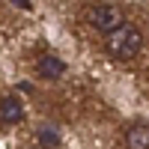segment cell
<instances>
[{
    "mask_svg": "<svg viewBox=\"0 0 149 149\" xmlns=\"http://www.w3.org/2000/svg\"><path fill=\"white\" fill-rule=\"evenodd\" d=\"M104 48H107V54L113 60H122V63H125V60H134L140 54V48H143V33L137 27H131V24H122L119 30L107 33Z\"/></svg>",
    "mask_w": 149,
    "mask_h": 149,
    "instance_id": "cell-1",
    "label": "cell"
},
{
    "mask_svg": "<svg viewBox=\"0 0 149 149\" xmlns=\"http://www.w3.org/2000/svg\"><path fill=\"white\" fill-rule=\"evenodd\" d=\"M86 21H90L93 30L107 36V33H113V30H119L122 24H125V12H122L119 3H95L86 12Z\"/></svg>",
    "mask_w": 149,
    "mask_h": 149,
    "instance_id": "cell-2",
    "label": "cell"
},
{
    "mask_svg": "<svg viewBox=\"0 0 149 149\" xmlns=\"http://www.w3.org/2000/svg\"><path fill=\"white\" fill-rule=\"evenodd\" d=\"M36 72H39V78H45V81H57V78L66 74V63L60 57L48 54V57H42L39 63H36Z\"/></svg>",
    "mask_w": 149,
    "mask_h": 149,
    "instance_id": "cell-3",
    "label": "cell"
},
{
    "mask_svg": "<svg viewBox=\"0 0 149 149\" xmlns=\"http://www.w3.org/2000/svg\"><path fill=\"white\" fill-rule=\"evenodd\" d=\"M24 119V104L18 102L15 95H6L0 98V122H6V125H15V122Z\"/></svg>",
    "mask_w": 149,
    "mask_h": 149,
    "instance_id": "cell-4",
    "label": "cell"
},
{
    "mask_svg": "<svg viewBox=\"0 0 149 149\" xmlns=\"http://www.w3.org/2000/svg\"><path fill=\"white\" fill-rule=\"evenodd\" d=\"M125 146L128 149H149V125H146V122H134V125H128Z\"/></svg>",
    "mask_w": 149,
    "mask_h": 149,
    "instance_id": "cell-5",
    "label": "cell"
},
{
    "mask_svg": "<svg viewBox=\"0 0 149 149\" xmlns=\"http://www.w3.org/2000/svg\"><path fill=\"white\" fill-rule=\"evenodd\" d=\"M36 140H39V146H42V149H57V146H60V134H57L54 128L42 125L39 131H36Z\"/></svg>",
    "mask_w": 149,
    "mask_h": 149,
    "instance_id": "cell-6",
    "label": "cell"
},
{
    "mask_svg": "<svg viewBox=\"0 0 149 149\" xmlns=\"http://www.w3.org/2000/svg\"><path fill=\"white\" fill-rule=\"evenodd\" d=\"M9 3H12V6H18V9H24V12H30V9H33L30 0H9Z\"/></svg>",
    "mask_w": 149,
    "mask_h": 149,
    "instance_id": "cell-7",
    "label": "cell"
}]
</instances>
